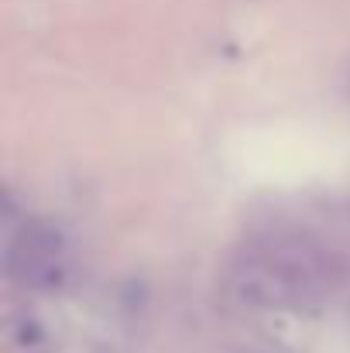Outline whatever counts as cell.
Instances as JSON below:
<instances>
[{
    "label": "cell",
    "mask_w": 350,
    "mask_h": 353,
    "mask_svg": "<svg viewBox=\"0 0 350 353\" xmlns=\"http://www.w3.org/2000/svg\"><path fill=\"white\" fill-rule=\"evenodd\" d=\"M323 261L302 243L247 250L231 271V295L254 309H302L323 295Z\"/></svg>",
    "instance_id": "obj_1"
},
{
    "label": "cell",
    "mask_w": 350,
    "mask_h": 353,
    "mask_svg": "<svg viewBox=\"0 0 350 353\" xmlns=\"http://www.w3.org/2000/svg\"><path fill=\"white\" fill-rule=\"evenodd\" d=\"M62 247L66 243L59 230L45 223H31L7 247V274L28 288H55L66 271Z\"/></svg>",
    "instance_id": "obj_2"
}]
</instances>
